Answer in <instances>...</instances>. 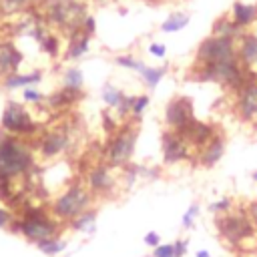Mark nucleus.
Masks as SVG:
<instances>
[{
    "label": "nucleus",
    "instance_id": "obj_1",
    "mask_svg": "<svg viewBox=\"0 0 257 257\" xmlns=\"http://www.w3.org/2000/svg\"><path fill=\"white\" fill-rule=\"evenodd\" d=\"M36 155L28 141L0 131V185H14L34 171Z\"/></svg>",
    "mask_w": 257,
    "mask_h": 257
},
{
    "label": "nucleus",
    "instance_id": "obj_2",
    "mask_svg": "<svg viewBox=\"0 0 257 257\" xmlns=\"http://www.w3.org/2000/svg\"><path fill=\"white\" fill-rule=\"evenodd\" d=\"M64 223H60L50 209L44 207H24L22 213L18 217H14V221L10 223V231L22 235L26 241L30 243H38L42 239H50V237H58L60 229Z\"/></svg>",
    "mask_w": 257,
    "mask_h": 257
},
{
    "label": "nucleus",
    "instance_id": "obj_3",
    "mask_svg": "<svg viewBox=\"0 0 257 257\" xmlns=\"http://www.w3.org/2000/svg\"><path fill=\"white\" fill-rule=\"evenodd\" d=\"M92 203V193L88 191L86 185L82 183H70L62 193H58L52 203H50V213L60 221V223H70L76 219L80 213L88 211Z\"/></svg>",
    "mask_w": 257,
    "mask_h": 257
},
{
    "label": "nucleus",
    "instance_id": "obj_4",
    "mask_svg": "<svg viewBox=\"0 0 257 257\" xmlns=\"http://www.w3.org/2000/svg\"><path fill=\"white\" fill-rule=\"evenodd\" d=\"M44 16L50 24L68 30L70 34L82 30V22L88 16L86 6L78 0H48L44 8Z\"/></svg>",
    "mask_w": 257,
    "mask_h": 257
},
{
    "label": "nucleus",
    "instance_id": "obj_5",
    "mask_svg": "<svg viewBox=\"0 0 257 257\" xmlns=\"http://www.w3.org/2000/svg\"><path fill=\"white\" fill-rule=\"evenodd\" d=\"M137 139H139V126L137 124H122L118 131H114V135L110 137L108 145H106V165L110 169H120L126 167L135 155V147H137Z\"/></svg>",
    "mask_w": 257,
    "mask_h": 257
},
{
    "label": "nucleus",
    "instance_id": "obj_6",
    "mask_svg": "<svg viewBox=\"0 0 257 257\" xmlns=\"http://www.w3.org/2000/svg\"><path fill=\"white\" fill-rule=\"evenodd\" d=\"M40 128V122L34 120L32 112L18 100H8L2 110L0 118V131L14 135V137H32Z\"/></svg>",
    "mask_w": 257,
    "mask_h": 257
},
{
    "label": "nucleus",
    "instance_id": "obj_7",
    "mask_svg": "<svg viewBox=\"0 0 257 257\" xmlns=\"http://www.w3.org/2000/svg\"><path fill=\"white\" fill-rule=\"evenodd\" d=\"M197 76L201 80L209 82H219L227 88H241L243 86V64L237 58H229L223 62L207 64V66H197Z\"/></svg>",
    "mask_w": 257,
    "mask_h": 257
},
{
    "label": "nucleus",
    "instance_id": "obj_8",
    "mask_svg": "<svg viewBox=\"0 0 257 257\" xmlns=\"http://www.w3.org/2000/svg\"><path fill=\"white\" fill-rule=\"evenodd\" d=\"M219 235L233 247H239L245 239L255 235V225L247 213H223L217 219Z\"/></svg>",
    "mask_w": 257,
    "mask_h": 257
},
{
    "label": "nucleus",
    "instance_id": "obj_9",
    "mask_svg": "<svg viewBox=\"0 0 257 257\" xmlns=\"http://www.w3.org/2000/svg\"><path fill=\"white\" fill-rule=\"evenodd\" d=\"M229 58H237V48L233 38H223V36H211L205 38L195 54V64L197 66H207L215 62H223Z\"/></svg>",
    "mask_w": 257,
    "mask_h": 257
},
{
    "label": "nucleus",
    "instance_id": "obj_10",
    "mask_svg": "<svg viewBox=\"0 0 257 257\" xmlns=\"http://www.w3.org/2000/svg\"><path fill=\"white\" fill-rule=\"evenodd\" d=\"M191 120H195L191 98H187V96H175L167 104V108H165V122H167V126L171 131L181 133Z\"/></svg>",
    "mask_w": 257,
    "mask_h": 257
},
{
    "label": "nucleus",
    "instance_id": "obj_11",
    "mask_svg": "<svg viewBox=\"0 0 257 257\" xmlns=\"http://www.w3.org/2000/svg\"><path fill=\"white\" fill-rule=\"evenodd\" d=\"M68 147H70V137H68V133L62 131V128H52V131H46V133L38 139L36 151H38V155H40L42 159L48 161V159H56V157L64 155V153L68 151Z\"/></svg>",
    "mask_w": 257,
    "mask_h": 257
},
{
    "label": "nucleus",
    "instance_id": "obj_12",
    "mask_svg": "<svg viewBox=\"0 0 257 257\" xmlns=\"http://www.w3.org/2000/svg\"><path fill=\"white\" fill-rule=\"evenodd\" d=\"M161 149H163V161L167 165H175L181 163L189 157V145L183 139L181 133L177 131H165L161 135Z\"/></svg>",
    "mask_w": 257,
    "mask_h": 257
},
{
    "label": "nucleus",
    "instance_id": "obj_13",
    "mask_svg": "<svg viewBox=\"0 0 257 257\" xmlns=\"http://www.w3.org/2000/svg\"><path fill=\"white\" fill-rule=\"evenodd\" d=\"M237 114L245 122H253L257 118V80L243 82L237 90Z\"/></svg>",
    "mask_w": 257,
    "mask_h": 257
},
{
    "label": "nucleus",
    "instance_id": "obj_14",
    "mask_svg": "<svg viewBox=\"0 0 257 257\" xmlns=\"http://www.w3.org/2000/svg\"><path fill=\"white\" fill-rule=\"evenodd\" d=\"M86 187L88 191L94 195H108L112 193V187H114V177L110 173V167L108 165H96L88 171V177H86Z\"/></svg>",
    "mask_w": 257,
    "mask_h": 257
},
{
    "label": "nucleus",
    "instance_id": "obj_15",
    "mask_svg": "<svg viewBox=\"0 0 257 257\" xmlns=\"http://www.w3.org/2000/svg\"><path fill=\"white\" fill-rule=\"evenodd\" d=\"M181 135H183V139L187 141L189 147H195V149L199 151L201 147H205V145L217 135V131H215L211 124H207V122L191 120V122L181 131Z\"/></svg>",
    "mask_w": 257,
    "mask_h": 257
},
{
    "label": "nucleus",
    "instance_id": "obj_16",
    "mask_svg": "<svg viewBox=\"0 0 257 257\" xmlns=\"http://www.w3.org/2000/svg\"><path fill=\"white\" fill-rule=\"evenodd\" d=\"M102 100L108 108H114L120 116H126L131 110H133V102H135V96H128L124 94L120 88L112 86V84H104L102 86Z\"/></svg>",
    "mask_w": 257,
    "mask_h": 257
},
{
    "label": "nucleus",
    "instance_id": "obj_17",
    "mask_svg": "<svg viewBox=\"0 0 257 257\" xmlns=\"http://www.w3.org/2000/svg\"><path fill=\"white\" fill-rule=\"evenodd\" d=\"M223 155H225V139H223V135H215L205 147H201L199 149V161H201V165L203 167H215L221 159H223Z\"/></svg>",
    "mask_w": 257,
    "mask_h": 257
},
{
    "label": "nucleus",
    "instance_id": "obj_18",
    "mask_svg": "<svg viewBox=\"0 0 257 257\" xmlns=\"http://www.w3.org/2000/svg\"><path fill=\"white\" fill-rule=\"evenodd\" d=\"M237 56H239V62L245 68L257 66V34H243L241 36Z\"/></svg>",
    "mask_w": 257,
    "mask_h": 257
},
{
    "label": "nucleus",
    "instance_id": "obj_19",
    "mask_svg": "<svg viewBox=\"0 0 257 257\" xmlns=\"http://www.w3.org/2000/svg\"><path fill=\"white\" fill-rule=\"evenodd\" d=\"M42 80V70H32V72H14L2 78V86L4 88H26V86H34Z\"/></svg>",
    "mask_w": 257,
    "mask_h": 257
},
{
    "label": "nucleus",
    "instance_id": "obj_20",
    "mask_svg": "<svg viewBox=\"0 0 257 257\" xmlns=\"http://www.w3.org/2000/svg\"><path fill=\"white\" fill-rule=\"evenodd\" d=\"M88 46H90V36L82 30H76L70 34V40H68V48H66V58L68 60H74V58H80L88 52Z\"/></svg>",
    "mask_w": 257,
    "mask_h": 257
},
{
    "label": "nucleus",
    "instance_id": "obj_21",
    "mask_svg": "<svg viewBox=\"0 0 257 257\" xmlns=\"http://www.w3.org/2000/svg\"><path fill=\"white\" fill-rule=\"evenodd\" d=\"M231 16H233L231 20H233V24H235L237 28H241V26H249V24L257 18V6H255V4H245V2L237 0V2L233 4Z\"/></svg>",
    "mask_w": 257,
    "mask_h": 257
},
{
    "label": "nucleus",
    "instance_id": "obj_22",
    "mask_svg": "<svg viewBox=\"0 0 257 257\" xmlns=\"http://www.w3.org/2000/svg\"><path fill=\"white\" fill-rule=\"evenodd\" d=\"M82 96L80 90H72V88H60L52 94H46V102L50 108H64V106H70L72 102H76L78 98Z\"/></svg>",
    "mask_w": 257,
    "mask_h": 257
},
{
    "label": "nucleus",
    "instance_id": "obj_23",
    "mask_svg": "<svg viewBox=\"0 0 257 257\" xmlns=\"http://www.w3.org/2000/svg\"><path fill=\"white\" fill-rule=\"evenodd\" d=\"M68 227L72 231H80V233H92L94 227H96V211L94 209H88L84 213H80L76 219H72L68 223Z\"/></svg>",
    "mask_w": 257,
    "mask_h": 257
},
{
    "label": "nucleus",
    "instance_id": "obj_24",
    "mask_svg": "<svg viewBox=\"0 0 257 257\" xmlns=\"http://www.w3.org/2000/svg\"><path fill=\"white\" fill-rule=\"evenodd\" d=\"M191 22V16L189 14H185V12H171L169 16H167V20H163L161 22V30L163 32H179V30H183L187 24Z\"/></svg>",
    "mask_w": 257,
    "mask_h": 257
},
{
    "label": "nucleus",
    "instance_id": "obj_25",
    "mask_svg": "<svg viewBox=\"0 0 257 257\" xmlns=\"http://www.w3.org/2000/svg\"><path fill=\"white\" fill-rule=\"evenodd\" d=\"M165 72H167V66H143L141 70H139V74H141V78H143V82L151 88V90H155L157 88V84L163 80V76H165Z\"/></svg>",
    "mask_w": 257,
    "mask_h": 257
},
{
    "label": "nucleus",
    "instance_id": "obj_26",
    "mask_svg": "<svg viewBox=\"0 0 257 257\" xmlns=\"http://www.w3.org/2000/svg\"><path fill=\"white\" fill-rule=\"evenodd\" d=\"M38 251H42L44 255L48 257H54V255H60L64 249H66V241L60 239V237H50V239H42L36 243Z\"/></svg>",
    "mask_w": 257,
    "mask_h": 257
},
{
    "label": "nucleus",
    "instance_id": "obj_27",
    "mask_svg": "<svg viewBox=\"0 0 257 257\" xmlns=\"http://www.w3.org/2000/svg\"><path fill=\"white\" fill-rule=\"evenodd\" d=\"M82 82H84V74L80 68L76 66H70L62 72V86L64 88H72V90H80L82 88Z\"/></svg>",
    "mask_w": 257,
    "mask_h": 257
},
{
    "label": "nucleus",
    "instance_id": "obj_28",
    "mask_svg": "<svg viewBox=\"0 0 257 257\" xmlns=\"http://www.w3.org/2000/svg\"><path fill=\"white\" fill-rule=\"evenodd\" d=\"M239 32V28L233 24V20H227V18H221L215 22V30H213V36H223V38H233L235 34Z\"/></svg>",
    "mask_w": 257,
    "mask_h": 257
},
{
    "label": "nucleus",
    "instance_id": "obj_29",
    "mask_svg": "<svg viewBox=\"0 0 257 257\" xmlns=\"http://www.w3.org/2000/svg\"><path fill=\"white\" fill-rule=\"evenodd\" d=\"M38 44H40V48H42L48 56H56V54L60 52L58 38H56L54 34H50V32H44V34H42V38L38 40Z\"/></svg>",
    "mask_w": 257,
    "mask_h": 257
},
{
    "label": "nucleus",
    "instance_id": "obj_30",
    "mask_svg": "<svg viewBox=\"0 0 257 257\" xmlns=\"http://www.w3.org/2000/svg\"><path fill=\"white\" fill-rule=\"evenodd\" d=\"M22 100L24 102H30V104H38V102L46 100V94L40 92L34 86H26V88H22Z\"/></svg>",
    "mask_w": 257,
    "mask_h": 257
},
{
    "label": "nucleus",
    "instance_id": "obj_31",
    "mask_svg": "<svg viewBox=\"0 0 257 257\" xmlns=\"http://www.w3.org/2000/svg\"><path fill=\"white\" fill-rule=\"evenodd\" d=\"M114 62H116L118 66L131 68V70H135V72H139V70H141V68L145 66V62H141V60L133 58L131 54H120V56H116V58H114Z\"/></svg>",
    "mask_w": 257,
    "mask_h": 257
},
{
    "label": "nucleus",
    "instance_id": "obj_32",
    "mask_svg": "<svg viewBox=\"0 0 257 257\" xmlns=\"http://www.w3.org/2000/svg\"><path fill=\"white\" fill-rule=\"evenodd\" d=\"M149 102H151V96H149V94H139V96H135V102H133V110H131V114H133L135 118H141V114L147 110Z\"/></svg>",
    "mask_w": 257,
    "mask_h": 257
},
{
    "label": "nucleus",
    "instance_id": "obj_33",
    "mask_svg": "<svg viewBox=\"0 0 257 257\" xmlns=\"http://www.w3.org/2000/svg\"><path fill=\"white\" fill-rule=\"evenodd\" d=\"M209 211L211 213H229L231 211V199L229 197H223V199H219V201H215V203H211L209 205Z\"/></svg>",
    "mask_w": 257,
    "mask_h": 257
},
{
    "label": "nucleus",
    "instance_id": "obj_34",
    "mask_svg": "<svg viewBox=\"0 0 257 257\" xmlns=\"http://www.w3.org/2000/svg\"><path fill=\"white\" fill-rule=\"evenodd\" d=\"M197 213H199V205H197V203H193V205L185 211V215H183V219H181V223H183L185 229H191V227H193V221H195Z\"/></svg>",
    "mask_w": 257,
    "mask_h": 257
},
{
    "label": "nucleus",
    "instance_id": "obj_35",
    "mask_svg": "<svg viewBox=\"0 0 257 257\" xmlns=\"http://www.w3.org/2000/svg\"><path fill=\"white\" fill-rule=\"evenodd\" d=\"M30 2H32V0H2V6H0V8L10 10V12H16V10L26 8Z\"/></svg>",
    "mask_w": 257,
    "mask_h": 257
},
{
    "label": "nucleus",
    "instance_id": "obj_36",
    "mask_svg": "<svg viewBox=\"0 0 257 257\" xmlns=\"http://www.w3.org/2000/svg\"><path fill=\"white\" fill-rule=\"evenodd\" d=\"M153 257H175L173 243H161L159 247L153 249Z\"/></svg>",
    "mask_w": 257,
    "mask_h": 257
},
{
    "label": "nucleus",
    "instance_id": "obj_37",
    "mask_svg": "<svg viewBox=\"0 0 257 257\" xmlns=\"http://www.w3.org/2000/svg\"><path fill=\"white\" fill-rule=\"evenodd\" d=\"M12 221H14V213L6 207H0V229H8Z\"/></svg>",
    "mask_w": 257,
    "mask_h": 257
},
{
    "label": "nucleus",
    "instance_id": "obj_38",
    "mask_svg": "<svg viewBox=\"0 0 257 257\" xmlns=\"http://www.w3.org/2000/svg\"><path fill=\"white\" fill-rule=\"evenodd\" d=\"M149 52H151V56L163 58L167 54V46L165 44H159V42H153V44H149Z\"/></svg>",
    "mask_w": 257,
    "mask_h": 257
},
{
    "label": "nucleus",
    "instance_id": "obj_39",
    "mask_svg": "<svg viewBox=\"0 0 257 257\" xmlns=\"http://www.w3.org/2000/svg\"><path fill=\"white\" fill-rule=\"evenodd\" d=\"M187 245H189V241H187V239H177V241L173 243L175 257H183V255L187 253Z\"/></svg>",
    "mask_w": 257,
    "mask_h": 257
},
{
    "label": "nucleus",
    "instance_id": "obj_40",
    "mask_svg": "<svg viewBox=\"0 0 257 257\" xmlns=\"http://www.w3.org/2000/svg\"><path fill=\"white\" fill-rule=\"evenodd\" d=\"M145 243L149 245V247H159L161 245V237H159V233L157 231H149L147 235H145Z\"/></svg>",
    "mask_w": 257,
    "mask_h": 257
},
{
    "label": "nucleus",
    "instance_id": "obj_41",
    "mask_svg": "<svg viewBox=\"0 0 257 257\" xmlns=\"http://www.w3.org/2000/svg\"><path fill=\"white\" fill-rule=\"evenodd\" d=\"M94 28H96V22H94V18L92 16H86L84 18V22H82V32H86L88 36L94 32Z\"/></svg>",
    "mask_w": 257,
    "mask_h": 257
},
{
    "label": "nucleus",
    "instance_id": "obj_42",
    "mask_svg": "<svg viewBox=\"0 0 257 257\" xmlns=\"http://www.w3.org/2000/svg\"><path fill=\"white\" fill-rule=\"evenodd\" d=\"M247 215H249V219L253 221V225H255V229H257V201H253V203L247 207Z\"/></svg>",
    "mask_w": 257,
    "mask_h": 257
},
{
    "label": "nucleus",
    "instance_id": "obj_43",
    "mask_svg": "<svg viewBox=\"0 0 257 257\" xmlns=\"http://www.w3.org/2000/svg\"><path fill=\"white\" fill-rule=\"evenodd\" d=\"M195 257H211V253H209V251H205V249H201V251H197V253H195Z\"/></svg>",
    "mask_w": 257,
    "mask_h": 257
},
{
    "label": "nucleus",
    "instance_id": "obj_44",
    "mask_svg": "<svg viewBox=\"0 0 257 257\" xmlns=\"http://www.w3.org/2000/svg\"><path fill=\"white\" fill-rule=\"evenodd\" d=\"M251 177H253V179H255V181H257V171H255V173H253V175H251Z\"/></svg>",
    "mask_w": 257,
    "mask_h": 257
},
{
    "label": "nucleus",
    "instance_id": "obj_45",
    "mask_svg": "<svg viewBox=\"0 0 257 257\" xmlns=\"http://www.w3.org/2000/svg\"><path fill=\"white\" fill-rule=\"evenodd\" d=\"M253 124H255V128H257V118H255V120H253Z\"/></svg>",
    "mask_w": 257,
    "mask_h": 257
},
{
    "label": "nucleus",
    "instance_id": "obj_46",
    "mask_svg": "<svg viewBox=\"0 0 257 257\" xmlns=\"http://www.w3.org/2000/svg\"><path fill=\"white\" fill-rule=\"evenodd\" d=\"M0 6H2V0H0Z\"/></svg>",
    "mask_w": 257,
    "mask_h": 257
}]
</instances>
